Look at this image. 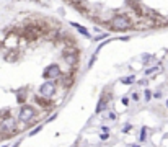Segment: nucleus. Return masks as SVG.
Listing matches in <instances>:
<instances>
[{"mask_svg": "<svg viewBox=\"0 0 168 147\" xmlns=\"http://www.w3.org/2000/svg\"><path fill=\"white\" fill-rule=\"evenodd\" d=\"M109 25H111V28L116 31H124V30H129L131 28V20L124 15H116L111 18Z\"/></svg>", "mask_w": 168, "mask_h": 147, "instance_id": "f257e3e1", "label": "nucleus"}, {"mask_svg": "<svg viewBox=\"0 0 168 147\" xmlns=\"http://www.w3.org/2000/svg\"><path fill=\"white\" fill-rule=\"evenodd\" d=\"M131 129H132V124H124L123 132H124V134H127V132H131Z\"/></svg>", "mask_w": 168, "mask_h": 147, "instance_id": "2eb2a0df", "label": "nucleus"}, {"mask_svg": "<svg viewBox=\"0 0 168 147\" xmlns=\"http://www.w3.org/2000/svg\"><path fill=\"white\" fill-rule=\"evenodd\" d=\"M166 108H168V98H166Z\"/></svg>", "mask_w": 168, "mask_h": 147, "instance_id": "393cba45", "label": "nucleus"}, {"mask_svg": "<svg viewBox=\"0 0 168 147\" xmlns=\"http://www.w3.org/2000/svg\"><path fill=\"white\" fill-rule=\"evenodd\" d=\"M101 131H103V132H109L111 129H109L108 126H101Z\"/></svg>", "mask_w": 168, "mask_h": 147, "instance_id": "412c9836", "label": "nucleus"}, {"mask_svg": "<svg viewBox=\"0 0 168 147\" xmlns=\"http://www.w3.org/2000/svg\"><path fill=\"white\" fill-rule=\"evenodd\" d=\"M62 57L69 65H75L77 64V51H65Z\"/></svg>", "mask_w": 168, "mask_h": 147, "instance_id": "39448f33", "label": "nucleus"}, {"mask_svg": "<svg viewBox=\"0 0 168 147\" xmlns=\"http://www.w3.org/2000/svg\"><path fill=\"white\" fill-rule=\"evenodd\" d=\"M121 103H123L124 106H129V103H131V98H129V97H123V98H121Z\"/></svg>", "mask_w": 168, "mask_h": 147, "instance_id": "4468645a", "label": "nucleus"}, {"mask_svg": "<svg viewBox=\"0 0 168 147\" xmlns=\"http://www.w3.org/2000/svg\"><path fill=\"white\" fill-rule=\"evenodd\" d=\"M2 147H7V145H5V144H3V145H2Z\"/></svg>", "mask_w": 168, "mask_h": 147, "instance_id": "a878e982", "label": "nucleus"}, {"mask_svg": "<svg viewBox=\"0 0 168 147\" xmlns=\"http://www.w3.org/2000/svg\"><path fill=\"white\" fill-rule=\"evenodd\" d=\"M70 25H72V26L75 28V30H77V31H78V33H80V35H83V36H86V38H88V39L91 38V35H90V31H88V30H86V28H83L82 25H78V23H74V21H72V23H70Z\"/></svg>", "mask_w": 168, "mask_h": 147, "instance_id": "0eeeda50", "label": "nucleus"}, {"mask_svg": "<svg viewBox=\"0 0 168 147\" xmlns=\"http://www.w3.org/2000/svg\"><path fill=\"white\" fill-rule=\"evenodd\" d=\"M39 95L44 98H52L56 95V83L54 82H44L41 87H39Z\"/></svg>", "mask_w": 168, "mask_h": 147, "instance_id": "7ed1b4c3", "label": "nucleus"}, {"mask_svg": "<svg viewBox=\"0 0 168 147\" xmlns=\"http://www.w3.org/2000/svg\"><path fill=\"white\" fill-rule=\"evenodd\" d=\"M108 137H109V132H103V134H100V139H101V141H106Z\"/></svg>", "mask_w": 168, "mask_h": 147, "instance_id": "f3484780", "label": "nucleus"}, {"mask_svg": "<svg viewBox=\"0 0 168 147\" xmlns=\"http://www.w3.org/2000/svg\"><path fill=\"white\" fill-rule=\"evenodd\" d=\"M144 97H145V101H147V103H149V101L150 100H152V90H144Z\"/></svg>", "mask_w": 168, "mask_h": 147, "instance_id": "9b49d317", "label": "nucleus"}, {"mask_svg": "<svg viewBox=\"0 0 168 147\" xmlns=\"http://www.w3.org/2000/svg\"><path fill=\"white\" fill-rule=\"evenodd\" d=\"M95 61H96V54H95L93 57L90 59V62H88V67H91V65H93V64H95Z\"/></svg>", "mask_w": 168, "mask_h": 147, "instance_id": "aec40b11", "label": "nucleus"}, {"mask_svg": "<svg viewBox=\"0 0 168 147\" xmlns=\"http://www.w3.org/2000/svg\"><path fill=\"white\" fill-rule=\"evenodd\" d=\"M62 75V70L57 64H51L44 69V78H59Z\"/></svg>", "mask_w": 168, "mask_h": 147, "instance_id": "20e7f679", "label": "nucleus"}, {"mask_svg": "<svg viewBox=\"0 0 168 147\" xmlns=\"http://www.w3.org/2000/svg\"><path fill=\"white\" fill-rule=\"evenodd\" d=\"M153 97H155V98H162V93L157 92V93H153Z\"/></svg>", "mask_w": 168, "mask_h": 147, "instance_id": "4be33fe9", "label": "nucleus"}, {"mask_svg": "<svg viewBox=\"0 0 168 147\" xmlns=\"http://www.w3.org/2000/svg\"><path fill=\"white\" fill-rule=\"evenodd\" d=\"M20 144H21V141H18V142H15V144L11 145V147H20Z\"/></svg>", "mask_w": 168, "mask_h": 147, "instance_id": "5701e85b", "label": "nucleus"}, {"mask_svg": "<svg viewBox=\"0 0 168 147\" xmlns=\"http://www.w3.org/2000/svg\"><path fill=\"white\" fill-rule=\"evenodd\" d=\"M132 100H134V101H139V100H141V97H139V93H137V92L132 93Z\"/></svg>", "mask_w": 168, "mask_h": 147, "instance_id": "a211bd4d", "label": "nucleus"}, {"mask_svg": "<svg viewBox=\"0 0 168 147\" xmlns=\"http://www.w3.org/2000/svg\"><path fill=\"white\" fill-rule=\"evenodd\" d=\"M56 118H57V113H54V115L51 116V118H48V120H46V123H51V121H54Z\"/></svg>", "mask_w": 168, "mask_h": 147, "instance_id": "6ab92c4d", "label": "nucleus"}, {"mask_svg": "<svg viewBox=\"0 0 168 147\" xmlns=\"http://www.w3.org/2000/svg\"><path fill=\"white\" fill-rule=\"evenodd\" d=\"M108 118H109L111 121H116V120H118V115H116V113H109V115H108Z\"/></svg>", "mask_w": 168, "mask_h": 147, "instance_id": "dca6fc26", "label": "nucleus"}, {"mask_svg": "<svg viewBox=\"0 0 168 147\" xmlns=\"http://www.w3.org/2000/svg\"><path fill=\"white\" fill-rule=\"evenodd\" d=\"M157 70H158V67L153 65V67H149V69L145 70V74H147V75H150V74H153V72H157Z\"/></svg>", "mask_w": 168, "mask_h": 147, "instance_id": "ddd939ff", "label": "nucleus"}, {"mask_svg": "<svg viewBox=\"0 0 168 147\" xmlns=\"http://www.w3.org/2000/svg\"><path fill=\"white\" fill-rule=\"evenodd\" d=\"M33 118H36V110L30 105L21 106V110L18 113V120L21 123H30V121H33Z\"/></svg>", "mask_w": 168, "mask_h": 147, "instance_id": "f03ea898", "label": "nucleus"}, {"mask_svg": "<svg viewBox=\"0 0 168 147\" xmlns=\"http://www.w3.org/2000/svg\"><path fill=\"white\" fill-rule=\"evenodd\" d=\"M131 147H141V145L139 144H131Z\"/></svg>", "mask_w": 168, "mask_h": 147, "instance_id": "b1692460", "label": "nucleus"}, {"mask_svg": "<svg viewBox=\"0 0 168 147\" xmlns=\"http://www.w3.org/2000/svg\"><path fill=\"white\" fill-rule=\"evenodd\" d=\"M145 137H147V128L144 126L142 131H141V134H139V141H141V142H145Z\"/></svg>", "mask_w": 168, "mask_h": 147, "instance_id": "9d476101", "label": "nucleus"}, {"mask_svg": "<svg viewBox=\"0 0 168 147\" xmlns=\"http://www.w3.org/2000/svg\"><path fill=\"white\" fill-rule=\"evenodd\" d=\"M43 128H44V124H39V126H38V128H34V129H33V131H31L30 134H28V136H30V137H33V136H34V134H38Z\"/></svg>", "mask_w": 168, "mask_h": 147, "instance_id": "f8f14e48", "label": "nucleus"}, {"mask_svg": "<svg viewBox=\"0 0 168 147\" xmlns=\"http://www.w3.org/2000/svg\"><path fill=\"white\" fill-rule=\"evenodd\" d=\"M136 82V75H127V77H123L121 78V83L123 85H131V83Z\"/></svg>", "mask_w": 168, "mask_h": 147, "instance_id": "1a4fd4ad", "label": "nucleus"}, {"mask_svg": "<svg viewBox=\"0 0 168 147\" xmlns=\"http://www.w3.org/2000/svg\"><path fill=\"white\" fill-rule=\"evenodd\" d=\"M108 101H109V98H106V97L100 98V101H98V105H96V108H95V113H96V115H101V113L106 110Z\"/></svg>", "mask_w": 168, "mask_h": 147, "instance_id": "423d86ee", "label": "nucleus"}, {"mask_svg": "<svg viewBox=\"0 0 168 147\" xmlns=\"http://www.w3.org/2000/svg\"><path fill=\"white\" fill-rule=\"evenodd\" d=\"M34 101H36V103H39V105L43 106V108H48V106H51V105H52V103L49 101V98H44V97H41V95L34 97Z\"/></svg>", "mask_w": 168, "mask_h": 147, "instance_id": "6e6552de", "label": "nucleus"}]
</instances>
